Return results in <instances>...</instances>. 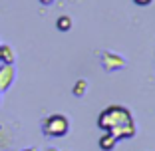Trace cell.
Here are the masks:
<instances>
[{
    "label": "cell",
    "instance_id": "obj_11",
    "mask_svg": "<svg viewBox=\"0 0 155 151\" xmlns=\"http://www.w3.org/2000/svg\"><path fill=\"white\" fill-rule=\"evenodd\" d=\"M26 151H36V149H26Z\"/></svg>",
    "mask_w": 155,
    "mask_h": 151
},
{
    "label": "cell",
    "instance_id": "obj_1",
    "mask_svg": "<svg viewBox=\"0 0 155 151\" xmlns=\"http://www.w3.org/2000/svg\"><path fill=\"white\" fill-rule=\"evenodd\" d=\"M97 127L104 133H110L115 139H129L135 135V121L129 110L121 105H110L97 117Z\"/></svg>",
    "mask_w": 155,
    "mask_h": 151
},
{
    "label": "cell",
    "instance_id": "obj_6",
    "mask_svg": "<svg viewBox=\"0 0 155 151\" xmlns=\"http://www.w3.org/2000/svg\"><path fill=\"white\" fill-rule=\"evenodd\" d=\"M56 26H58L60 32H68L70 28H72V18H70V16H60L58 22H56Z\"/></svg>",
    "mask_w": 155,
    "mask_h": 151
},
{
    "label": "cell",
    "instance_id": "obj_10",
    "mask_svg": "<svg viewBox=\"0 0 155 151\" xmlns=\"http://www.w3.org/2000/svg\"><path fill=\"white\" fill-rule=\"evenodd\" d=\"M0 101H2V92H0Z\"/></svg>",
    "mask_w": 155,
    "mask_h": 151
},
{
    "label": "cell",
    "instance_id": "obj_8",
    "mask_svg": "<svg viewBox=\"0 0 155 151\" xmlns=\"http://www.w3.org/2000/svg\"><path fill=\"white\" fill-rule=\"evenodd\" d=\"M135 4H139V6H147V4H151L153 0H133Z\"/></svg>",
    "mask_w": 155,
    "mask_h": 151
},
{
    "label": "cell",
    "instance_id": "obj_2",
    "mask_svg": "<svg viewBox=\"0 0 155 151\" xmlns=\"http://www.w3.org/2000/svg\"><path fill=\"white\" fill-rule=\"evenodd\" d=\"M70 129V121L66 115H50V117L44 119V123H42V131L44 135H50V137H64L66 133Z\"/></svg>",
    "mask_w": 155,
    "mask_h": 151
},
{
    "label": "cell",
    "instance_id": "obj_9",
    "mask_svg": "<svg viewBox=\"0 0 155 151\" xmlns=\"http://www.w3.org/2000/svg\"><path fill=\"white\" fill-rule=\"evenodd\" d=\"M42 4H52V2H54V0H40Z\"/></svg>",
    "mask_w": 155,
    "mask_h": 151
},
{
    "label": "cell",
    "instance_id": "obj_12",
    "mask_svg": "<svg viewBox=\"0 0 155 151\" xmlns=\"http://www.w3.org/2000/svg\"><path fill=\"white\" fill-rule=\"evenodd\" d=\"M48 151H56V149H48Z\"/></svg>",
    "mask_w": 155,
    "mask_h": 151
},
{
    "label": "cell",
    "instance_id": "obj_4",
    "mask_svg": "<svg viewBox=\"0 0 155 151\" xmlns=\"http://www.w3.org/2000/svg\"><path fill=\"white\" fill-rule=\"evenodd\" d=\"M0 62L2 64H12L14 62V52L10 46H0Z\"/></svg>",
    "mask_w": 155,
    "mask_h": 151
},
{
    "label": "cell",
    "instance_id": "obj_7",
    "mask_svg": "<svg viewBox=\"0 0 155 151\" xmlns=\"http://www.w3.org/2000/svg\"><path fill=\"white\" fill-rule=\"evenodd\" d=\"M84 90H86V82H84V80H80V82L74 86V94H76V96H82Z\"/></svg>",
    "mask_w": 155,
    "mask_h": 151
},
{
    "label": "cell",
    "instance_id": "obj_3",
    "mask_svg": "<svg viewBox=\"0 0 155 151\" xmlns=\"http://www.w3.org/2000/svg\"><path fill=\"white\" fill-rule=\"evenodd\" d=\"M14 78H16V72H14V66L12 64L0 66V92H6V90L12 86Z\"/></svg>",
    "mask_w": 155,
    "mask_h": 151
},
{
    "label": "cell",
    "instance_id": "obj_5",
    "mask_svg": "<svg viewBox=\"0 0 155 151\" xmlns=\"http://www.w3.org/2000/svg\"><path fill=\"white\" fill-rule=\"evenodd\" d=\"M115 143H117V139H115L114 135H110V133H105L104 137L100 139V147H101V149H105V151H111L115 147Z\"/></svg>",
    "mask_w": 155,
    "mask_h": 151
}]
</instances>
